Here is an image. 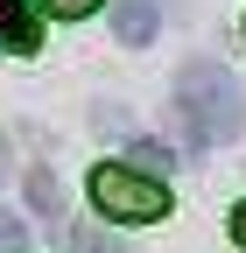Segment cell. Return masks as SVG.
<instances>
[{"instance_id":"obj_11","label":"cell","mask_w":246,"mask_h":253,"mask_svg":"<svg viewBox=\"0 0 246 253\" xmlns=\"http://www.w3.org/2000/svg\"><path fill=\"white\" fill-rule=\"evenodd\" d=\"M0 176H7V141H0Z\"/></svg>"},{"instance_id":"obj_3","label":"cell","mask_w":246,"mask_h":253,"mask_svg":"<svg viewBox=\"0 0 246 253\" xmlns=\"http://www.w3.org/2000/svg\"><path fill=\"white\" fill-rule=\"evenodd\" d=\"M0 49H14V56H36V49H42L36 0H0Z\"/></svg>"},{"instance_id":"obj_7","label":"cell","mask_w":246,"mask_h":253,"mask_svg":"<svg viewBox=\"0 0 246 253\" xmlns=\"http://www.w3.org/2000/svg\"><path fill=\"white\" fill-rule=\"evenodd\" d=\"M71 253H127V246H120L106 225H78V232H71Z\"/></svg>"},{"instance_id":"obj_10","label":"cell","mask_w":246,"mask_h":253,"mask_svg":"<svg viewBox=\"0 0 246 253\" xmlns=\"http://www.w3.org/2000/svg\"><path fill=\"white\" fill-rule=\"evenodd\" d=\"M232 239L246 246V204H232Z\"/></svg>"},{"instance_id":"obj_8","label":"cell","mask_w":246,"mask_h":253,"mask_svg":"<svg viewBox=\"0 0 246 253\" xmlns=\"http://www.w3.org/2000/svg\"><path fill=\"white\" fill-rule=\"evenodd\" d=\"M42 7H49L56 21H84L91 7H106V0H42Z\"/></svg>"},{"instance_id":"obj_1","label":"cell","mask_w":246,"mask_h":253,"mask_svg":"<svg viewBox=\"0 0 246 253\" xmlns=\"http://www.w3.org/2000/svg\"><path fill=\"white\" fill-rule=\"evenodd\" d=\"M176 113H183V141L211 148V141H232L246 126V91L232 84V71H218V63H183Z\"/></svg>"},{"instance_id":"obj_5","label":"cell","mask_w":246,"mask_h":253,"mask_svg":"<svg viewBox=\"0 0 246 253\" xmlns=\"http://www.w3.org/2000/svg\"><path fill=\"white\" fill-rule=\"evenodd\" d=\"M28 211H36L42 225H56V218H64V190H56L49 169H28Z\"/></svg>"},{"instance_id":"obj_4","label":"cell","mask_w":246,"mask_h":253,"mask_svg":"<svg viewBox=\"0 0 246 253\" xmlns=\"http://www.w3.org/2000/svg\"><path fill=\"white\" fill-rule=\"evenodd\" d=\"M113 36L120 42H155V7H148V0H127V7H113Z\"/></svg>"},{"instance_id":"obj_2","label":"cell","mask_w":246,"mask_h":253,"mask_svg":"<svg viewBox=\"0 0 246 253\" xmlns=\"http://www.w3.org/2000/svg\"><path fill=\"white\" fill-rule=\"evenodd\" d=\"M91 204H99V218H113V225H155L169 211V183H155L134 162H99L91 169Z\"/></svg>"},{"instance_id":"obj_9","label":"cell","mask_w":246,"mask_h":253,"mask_svg":"<svg viewBox=\"0 0 246 253\" xmlns=\"http://www.w3.org/2000/svg\"><path fill=\"white\" fill-rule=\"evenodd\" d=\"M0 253H21V218L0 211Z\"/></svg>"},{"instance_id":"obj_6","label":"cell","mask_w":246,"mask_h":253,"mask_svg":"<svg viewBox=\"0 0 246 253\" xmlns=\"http://www.w3.org/2000/svg\"><path fill=\"white\" fill-rule=\"evenodd\" d=\"M127 162L148 169V176H169V169H176V148L155 141V134H134V141H127Z\"/></svg>"}]
</instances>
